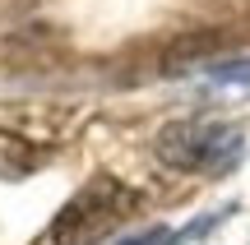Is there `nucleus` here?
<instances>
[{
  "mask_svg": "<svg viewBox=\"0 0 250 245\" xmlns=\"http://www.w3.org/2000/svg\"><path fill=\"white\" fill-rule=\"evenodd\" d=\"M144 208V194L130 190L125 181L98 171L51 222V241L56 245H98L107 241L121 222H130L134 213Z\"/></svg>",
  "mask_w": 250,
  "mask_h": 245,
  "instance_id": "f257e3e1",
  "label": "nucleus"
},
{
  "mask_svg": "<svg viewBox=\"0 0 250 245\" xmlns=\"http://www.w3.org/2000/svg\"><path fill=\"white\" fill-rule=\"evenodd\" d=\"M246 139L236 125L223 120H171L158 130L153 153L162 167L171 171H204V176H223L227 167H236Z\"/></svg>",
  "mask_w": 250,
  "mask_h": 245,
  "instance_id": "f03ea898",
  "label": "nucleus"
}]
</instances>
